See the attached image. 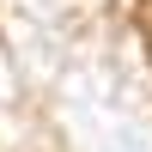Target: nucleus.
I'll return each mask as SVG.
<instances>
[{"instance_id":"f257e3e1","label":"nucleus","mask_w":152,"mask_h":152,"mask_svg":"<svg viewBox=\"0 0 152 152\" xmlns=\"http://www.w3.org/2000/svg\"><path fill=\"white\" fill-rule=\"evenodd\" d=\"M140 43H146V61H152V0H140Z\"/></svg>"}]
</instances>
